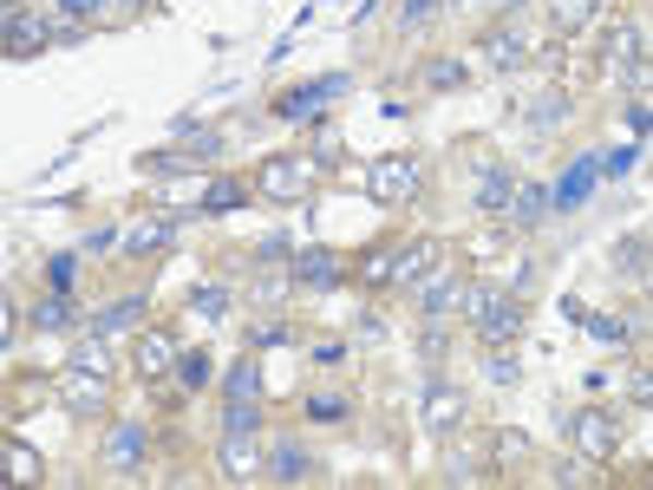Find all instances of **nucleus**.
Returning a JSON list of instances; mask_svg holds the SVG:
<instances>
[{
	"label": "nucleus",
	"mask_w": 653,
	"mask_h": 490,
	"mask_svg": "<svg viewBox=\"0 0 653 490\" xmlns=\"http://www.w3.org/2000/svg\"><path fill=\"white\" fill-rule=\"evenodd\" d=\"M314 360H321V367H340V360H347V347H334V340H321V347H314Z\"/></svg>",
	"instance_id": "3c124183"
},
{
	"label": "nucleus",
	"mask_w": 653,
	"mask_h": 490,
	"mask_svg": "<svg viewBox=\"0 0 653 490\" xmlns=\"http://www.w3.org/2000/svg\"><path fill=\"white\" fill-rule=\"evenodd\" d=\"M549 20H556V33H576L595 20V0H549Z\"/></svg>",
	"instance_id": "473e14b6"
},
{
	"label": "nucleus",
	"mask_w": 653,
	"mask_h": 490,
	"mask_svg": "<svg viewBox=\"0 0 653 490\" xmlns=\"http://www.w3.org/2000/svg\"><path fill=\"white\" fill-rule=\"evenodd\" d=\"M628 124H634V131H653V111H648V105H634V111H628Z\"/></svg>",
	"instance_id": "603ef678"
},
{
	"label": "nucleus",
	"mask_w": 653,
	"mask_h": 490,
	"mask_svg": "<svg viewBox=\"0 0 653 490\" xmlns=\"http://www.w3.org/2000/svg\"><path fill=\"white\" fill-rule=\"evenodd\" d=\"M26 314H33V327H46V334H59V327H78V308H72V295H59V288H52L46 301H33Z\"/></svg>",
	"instance_id": "b1692460"
},
{
	"label": "nucleus",
	"mask_w": 653,
	"mask_h": 490,
	"mask_svg": "<svg viewBox=\"0 0 653 490\" xmlns=\"http://www.w3.org/2000/svg\"><path fill=\"white\" fill-rule=\"evenodd\" d=\"M543 216H549V190H543V183H517V196H510V223L536 229Z\"/></svg>",
	"instance_id": "393cba45"
},
{
	"label": "nucleus",
	"mask_w": 653,
	"mask_h": 490,
	"mask_svg": "<svg viewBox=\"0 0 653 490\" xmlns=\"http://www.w3.org/2000/svg\"><path fill=\"white\" fill-rule=\"evenodd\" d=\"M281 295H288V275H262V282H255V301H262V308H275Z\"/></svg>",
	"instance_id": "79ce46f5"
},
{
	"label": "nucleus",
	"mask_w": 653,
	"mask_h": 490,
	"mask_svg": "<svg viewBox=\"0 0 653 490\" xmlns=\"http://www.w3.org/2000/svg\"><path fill=\"white\" fill-rule=\"evenodd\" d=\"M229 301H235V295H229L222 282H209V288H196V295H190V314H203V321H222V314H229Z\"/></svg>",
	"instance_id": "7c9ffc66"
},
{
	"label": "nucleus",
	"mask_w": 653,
	"mask_h": 490,
	"mask_svg": "<svg viewBox=\"0 0 653 490\" xmlns=\"http://www.w3.org/2000/svg\"><path fill=\"white\" fill-rule=\"evenodd\" d=\"M307 419H314V426H347L353 406H347L340 393H307Z\"/></svg>",
	"instance_id": "c756f323"
},
{
	"label": "nucleus",
	"mask_w": 653,
	"mask_h": 490,
	"mask_svg": "<svg viewBox=\"0 0 653 490\" xmlns=\"http://www.w3.org/2000/svg\"><path fill=\"white\" fill-rule=\"evenodd\" d=\"M602 46H608V65H615V72H628V65L641 59V46H648V39H641V26H634V20H615Z\"/></svg>",
	"instance_id": "412c9836"
},
{
	"label": "nucleus",
	"mask_w": 653,
	"mask_h": 490,
	"mask_svg": "<svg viewBox=\"0 0 653 490\" xmlns=\"http://www.w3.org/2000/svg\"><path fill=\"white\" fill-rule=\"evenodd\" d=\"M144 452H150V426L144 419H111V432H105V471H137Z\"/></svg>",
	"instance_id": "20e7f679"
},
{
	"label": "nucleus",
	"mask_w": 653,
	"mask_h": 490,
	"mask_svg": "<svg viewBox=\"0 0 653 490\" xmlns=\"http://www.w3.org/2000/svg\"><path fill=\"white\" fill-rule=\"evenodd\" d=\"M628 393H634L641 406H653V373H634V380H628Z\"/></svg>",
	"instance_id": "8fccbe9b"
},
{
	"label": "nucleus",
	"mask_w": 653,
	"mask_h": 490,
	"mask_svg": "<svg viewBox=\"0 0 653 490\" xmlns=\"http://www.w3.org/2000/svg\"><path fill=\"white\" fill-rule=\"evenodd\" d=\"M268 478H275V485H307V478H314V458H307L301 445H275V452H268Z\"/></svg>",
	"instance_id": "4be33fe9"
},
{
	"label": "nucleus",
	"mask_w": 653,
	"mask_h": 490,
	"mask_svg": "<svg viewBox=\"0 0 653 490\" xmlns=\"http://www.w3.org/2000/svg\"><path fill=\"white\" fill-rule=\"evenodd\" d=\"M419 354H425V360H438V354H445V334H438V321H425V334H419Z\"/></svg>",
	"instance_id": "09e8293b"
},
{
	"label": "nucleus",
	"mask_w": 653,
	"mask_h": 490,
	"mask_svg": "<svg viewBox=\"0 0 653 490\" xmlns=\"http://www.w3.org/2000/svg\"><path fill=\"white\" fill-rule=\"evenodd\" d=\"M360 282H373V288H386V282H392V255H373V262L360 268Z\"/></svg>",
	"instance_id": "c03bdc74"
},
{
	"label": "nucleus",
	"mask_w": 653,
	"mask_h": 490,
	"mask_svg": "<svg viewBox=\"0 0 653 490\" xmlns=\"http://www.w3.org/2000/svg\"><path fill=\"white\" fill-rule=\"evenodd\" d=\"M484 380H491V386H517V360H510V347H484Z\"/></svg>",
	"instance_id": "72a5a7b5"
},
{
	"label": "nucleus",
	"mask_w": 653,
	"mask_h": 490,
	"mask_svg": "<svg viewBox=\"0 0 653 490\" xmlns=\"http://www.w3.org/2000/svg\"><path fill=\"white\" fill-rule=\"evenodd\" d=\"M648 288H653V262H648Z\"/></svg>",
	"instance_id": "6e6d98bb"
},
{
	"label": "nucleus",
	"mask_w": 653,
	"mask_h": 490,
	"mask_svg": "<svg viewBox=\"0 0 653 490\" xmlns=\"http://www.w3.org/2000/svg\"><path fill=\"white\" fill-rule=\"evenodd\" d=\"M92 334H105V340H137V334H144V295H131V301H111V308H98Z\"/></svg>",
	"instance_id": "9b49d317"
},
{
	"label": "nucleus",
	"mask_w": 653,
	"mask_h": 490,
	"mask_svg": "<svg viewBox=\"0 0 653 490\" xmlns=\"http://www.w3.org/2000/svg\"><path fill=\"white\" fill-rule=\"evenodd\" d=\"M425 79L432 85H464V59H438V65H425Z\"/></svg>",
	"instance_id": "58836bf2"
},
{
	"label": "nucleus",
	"mask_w": 653,
	"mask_h": 490,
	"mask_svg": "<svg viewBox=\"0 0 653 490\" xmlns=\"http://www.w3.org/2000/svg\"><path fill=\"white\" fill-rule=\"evenodd\" d=\"M52 7H59V20H78V26H92V20H98L111 0H52Z\"/></svg>",
	"instance_id": "4c0bfd02"
},
{
	"label": "nucleus",
	"mask_w": 653,
	"mask_h": 490,
	"mask_svg": "<svg viewBox=\"0 0 653 490\" xmlns=\"http://www.w3.org/2000/svg\"><path fill=\"white\" fill-rule=\"evenodd\" d=\"M523 124H530V131H556V124H569V92H543V98H530V105H523Z\"/></svg>",
	"instance_id": "5701e85b"
},
{
	"label": "nucleus",
	"mask_w": 653,
	"mask_h": 490,
	"mask_svg": "<svg viewBox=\"0 0 653 490\" xmlns=\"http://www.w3.org/2000/svg\"><path fill=\"white\" fill-rule=\"evenodd\" d=\"M249 203V190L235 183V177H209V190H203V216H229V210H242Z\"/></svg>",
	"instance_id": "a878e982"
},
{
	"label": "nucleus",
	"mask_w": 653,
	"mask_h": 490,
	"mask_svg": "<svg viewBox=\"0 0 653 490\" xmlns=\"http://www.w3.org/2000/svg\"><path fill=\"white\" fill-rule=\"evenodd\" d=\"M438 7H445V0H406V7H399V26H425Z\"/></svg>",
	"instance_id": "ea45409f"
},
{
	"label": "nucleus",
	"mask_w": 653,
	"mask_h": 490,
	"mask_svg": "<svg viewBox=\"0 0 653 490\" xmlns=\"http://www.w3.org/2000/svg\"><path fill=\"white\" fill-rule=\"evenodd\" d=\"M209 373H216V367H209V354H203V347L177 354V367H170V380H177L183 393H203V386H209Z\"/></svg>",
	"instance_id": "bb28decb"
},
{
	"label": "nucleus",
	"mask_w": 653,
	"mask_h": 490,
	"mask_svg": "<svg viewBox=\"0 0 653 490\" xmlns=\"http://www.w3.org/2000/svg\"><path fill=\"white\" fill-rule=\"evenodd\" d=\"M510 196H517V170H510V164H491L484 183H477V216H510Z\"/></svg>",
	"instance_id": "ddd939ff"
},
{
	"label": "nucleus",
	"mask_w": 653,
	"mask_h": 490,
	"mask_svg": "<svg viewBox=\"0 0 653 490\" xmlns=\"http://www.w3.org/2000/svg\"><path fill=\"white\" fill-rule=\"evenodd\" d=\"M268 268H281V255H288V236H262V249H255Z\"/></svg>",
	"instance_id": "49530a36"
},
{
	"label": "nucleus",
	"mask_w": 653,
	"mask_h": 490,
	"mask_svg": "<svg viewBox=\"0 0 653 490\" xmlns=\"http://www.w3.org/2000/svg\"><path fill=\"white\" fill-rule=\"evenodd\" d=\"M589 334H595L602 347H621V340H628V321H615V314H589Z\"/></svg>",
	"instance_id": "e433bc0d"
},
{
	"label": "nucleus",
	"mask_w": 653,
	"mask_h": 490,
	"mask_svg": "<svg viewBox=\"0 0 653 490\" xmlns=\"http://www.w3.org/2000/svg\"><path fill=\"white\" fill-rule=\"evenodd\" d=\"M549 478H556V485H589V465H582V458H563Z\"/></svg>",
	"instance_id": "a18cd8bd"
},
{
	"label": "nucleus",
	"mask_w": 653,
	"mask_h": 490,
	"mask_svg": "<svg viewBox=\"0 0 653 490\" xmlns=\"http://www.w3.org/2000/svg\"><path fill=\"white\" fill-rule=\"evenodd\" d=\"M458 419H464V399L451 386H425V432L445 439V432H458Z\"/></svg>",
	"instance_id": "4468645a"
},
{
	"label": "nucleus",
	"mask_w": 653,
	"mask_h": 490,
	"mask_svg": "<svg viewBox=\"0 0 653 490\" xmlns=\"http://www.w3.org/2000/svg\"><path fill=\"white\" fill-rule=\"evenodd\" d=\"M131 367H137V380H164V373L177 367V340H170L164 327H144V334L131 340Z\"/></svg>",
	"instance_id": "6e6552de"
},
{
	"label": "nucleus",
	"mask_w": 653,
	"mask_h": 490,
	"mask_svg": "<svg viewBox=\"0 0 653 490\" xmlns=\"http://www.w3.org/2000/svg\"><path fill=\"white\" fill-rule=\"evenodd\" d=\"M294 282H301V288H340V262H334L327 249H301V255H294Z\"/></svg>",
	"instance_id": "a211bd4d"
},
{
	"label": "nucleus",
	"mask_w": 653,
	"mask_h": 490,
	"mask_svg": "<svg viewBox=\"0 0 653 490\" xmlns=\"http://www.w3.org/2000/svg\"><path fill=\"white\" fill-rule=\"evenodd\" d=\"M634 157H641V151H634V144H621V151L602 164V177H608V183H615V177H628V170H634Z\"/></svg>",
	"instance_id": "a19ab883"
},
{
	"label": "nucleus",
	"mask_w": 653,
	"mask_h": 490,
	"mask_svg": "<svg viewBox=\"0 0 653 490\" xmlns=\"http://www.w3.org/2000/svg\"><path fill=\"white\" fill-rule=\"evenodd\" d=\"M222 432H262V399H229L222 406Z\"/></svg>",
	"instance_id": "2f4dec72"
},
{
	"label": "nucleus",
	"mask_w": 653,
	"mask_h": 490,
	"mask_svg": "<svg viewBox=\"0 0 653 490\" xmlns=\"http://www.w3.org/2000/svg\"><path fill=\"white\" fill-rule=\"evenodd\" d=\"M419 183H425L419 157H379V164L366 170V196H373V203H386V210L412 203V196H419Z\"/></svg>",
	"instance_id": "7ed1b4c3"
},
{
	"label": "nucleus",
	"mask_w": 653,
	"mask_h": 490,
	"mask_svg": "<svg viewBox=\"0 0 653 490\" xmlns=\"http://www.w3.org/2000/svg\"><path fill=\"white\" fill-rule=\"evenodd\" d=\"M576 445H582V458H608L615 452V419L608 413H576Z\"/></svg>",
	"instance_id": "dca6fc26"
},
{
	"label": "nucleus",
	"mask_w": 653,
	"mask_h": 490,
	"mask_svg": "<svg viewBox=\"0 0 653 490\" xmlns=\"http://www.w3.org/2000/svg\"><path fill=\"white\" fill-rule=\"evenodd\" d=\"M177 131H183V144H190V164L222 157V131H203V124H190V118H177Z\"/></svg>",
	"instance_id": "cd10ccee"
},
{
	"label": "nucleus",
	"mask_w": 653,
	"mask_h": 490,
	"mask_svg": "<svg viewBox=\"0 0 653 490\" xmlns=\"http://www.w3.org/2000/svg\"><path fill=\"white\" fill-rule=\"evenodd\" d=\"M222 393H229V399H262V367H255V360H235V367L222 373Z\"/></svg>",
	"instance_id": "c85d7f7f"
},
{
	"label": "nucleus",
	"mask_w": 653,
	"mask_h": 490,
	"mask_svg": "<svg viewBox=\"0 0 653 490\" xmlns=\"http://www.w3.org/2000/svg\"><path fill=\"white\" fill-rule=\"evenodd\" d=\"M464 295H471V288H464L458 268H432V275L419 282V314H425V321H445V314L464 308Z\"/></svg>",
	"instance_id": "39448f33"
},
{
	"label": "nucleus",
	"mask_w": 653,
	"mask_h": 490,
	"mask_svg": "<svg viewBox=\"0 0 653 490\" xmlns=\"http://www.w3.org/2000/svg\"><path fill=\"white\" fill-rule=\"evenodd\" d=\"M497 7H504V13H517V7H523V0H497Z\"/></svg>",
	"instance_id": "5fc2aeb1"
},
{
	"label": "nucleus",
	"mask_w": 653,
	"mask_h": 490,
	"mask_svg": "<svg viewBox=\"0 0 653 490\" xmlns=\"http://www.w3.org/2000/svg\"><path fill=\"white\" fill-rule=\"evenodd\" d=\"M262 465H268V452L255 445V432H222V452H216V471H222L229 485H249V478H262Z\"/></svg>",
	"instance_id": "423d86ee"
},
{
	"label": "nucleus",
	"mask_w": 653,
	"mask_h": 490,
	"mask_svg": "<svg viewBox=\"0 0 653 490\" xmlns=\"http://www.w3.org/2000/svg\"><path fill=\"white\" fill-rule=\"evenodd\" d=\"M438 268V242H412L406 255H392V288H419Z\"/></svg>",
	"instance_id": "2eb2a0df"
},
{
	"label": "nucleus",
	"mask_w": 653,
	"mask_h": 490,
	"mask_svg": "<svg viewBox=\"0 0 653 490\" xmlns=\"http://www.w3.org/2000/svg\"><path fill=\"white\" fill-rule=\"evenodd\" d=\"M65 367H72V373H92V380H111V373H118V367H111V340H105V334H85V340L72 347V360H65Z\"/></svg>",
	"instance_id": "6ab92c4d"
},
{
	"label": "nucleus",
	"mask_w": 653,
	"mask_h": 490,
	"mask_svg": "<svg viewBox=\"0 0 653 490\" xmlns=\"http://www.w3.org/2000/svg\"><path fill=\"white\" fill-rule=\"evenodd\" d=\"M7 478H13V485H33V478H39V458H33L20 439H7Z\"/></svg>",
	"instance_id": "f704fd0d"
},
{
	"label": "nucleus",
	"mask_w": 653,
	"mask_h": 490,
	"mask_svg": "<svg viewBox=\"0 0 653 490\" xmlns=\"http://www.w3.org/2000/svg\"><path fill=\"white\" fill-rule=\"evenodd\" d=\"M477 52H484V65H491V72H517V65H523V33H517V26H497Z\"/></svg>",
	"instance_id": "f3484780"
},
{
	"label": "nucleus",
	"mask_w": 653,
	"mask_h": 490,
	"mask_svg": "<svg viewBox=\"0 0 653 490\" xmlns=\"http://www.w3.org/2000/svg\"><path fill=\"white\" fill-rule=\"evenodd\" d=\"M347 92H353L347 72H321V79H307V85H288V92L275 98V118H281V124H307L327 98H347Z\"/></svg>",
	"instance_id": "f03ea898"
},
{
	"label": "nucleus",
	"mask_w": 653,
	"mask_h": 490,
	"mask_svg": "<svg viewBox=\"0 0 653 490\" xmlns=\"http://www.w3.org/2000/svg\"><path fill=\"white\" fill-rule=\"evenodd\" d=\"M464 321H471V334L484 347H510L523 334V301H517V288H471L464 295Z\"/></svg>",
	"instance_id": "f257e3e1"
},
{
	"label": "nucleus",
	"mask_w": 653,
	"mask_h": 490,
	"mask_svg": "<svg viewBox=\"0 0 653 490\" xmlns=\"http://www.w3.org/2000/svg\"><path fill=\"white\" fill-rule=\"evenodd\" d=\"M72 282H78V262H72V255H52V262H46V288L72 295Z\"/></svg>",
	"instance_id": "c9c22d12"
},
{
	"label": "nucleus",
	"mask_w": 653,
	"mask_h": 490,
	"mask_svg": "<svg viewBox=\"0 0 653 490\" xmlns=\"http://www.w3.org/2000/svg\"><path fill=\"white\" fill-rule=\"evenodd\" d=\"M111 7H124V13H137V7H144V0H111Z\"/></svg>",
	"instance_id": "864d4df0"
},
{
	"label": "nucleus",
	"mask_w": 653,
	"mask_h": 490,
	"mask_svg": "<svg viewBox=\"0 0 653 490\" xmlns=\"http://www.w3.org/2000/svg\"><path fill=\"white\" fill-rule=\"evenodd\" d=\"M177 242V223L170 216H137L131 229H124V255H164Z\"/></svg>",
	"instance_id": "f8f14e48"
},
{
	"label": "nucleus",
	"mask_w": 653,
	"mask_h": 490,
	"mask_svg": "<svg viewBox=\"0 0 653 490\" xmlns=\"http://www.w3.org/2000/svg\"><path fill=\"white\" fill-rule=\"evenodd\" d=\"M595 177H602V157H595V151H589V157H576V164H569V177L549 190V216H569V210L595 190Z\"/></svg>",
	"instance_id": "1a4fd4ad"
},
{
	"label": "nucleus",
	"mask_w": 653,
	"mask_h": 490,
	"mask_svg": "<svg viewBox=\"0 0 653 490\" xmlns=\"http://www.w3.org/2000/svg\"><path fill=\"white\" fill-rule=\"evenodd\" d=\"M314 164H321V157H268V164H262V190H268L275 203H294V196L307 190Z\"/></svg>",
	"instance_id": "0eeeda50"
},
{
	"label": "nucleus",
	"mask_w": 653,
	"mask_h": 490,
	"mask_svg": "<svg viewBox=\"0 0 653 490\" xmlns=\"http://www.w3.org/2000/svg\"><path fill=\"white\" fill-rule=\"evenodd\" d=\"M615 255H621V268H628V275H634V268H641V255H648V242H641V236H628V242H621V249H615Z\"/></svg>",
	"instance_id": "de8ad7c7"
},
{
	"label": "nucleus",
	"mask_w": 653,
	"mask_h": 490,
	"mask_svg": "<svg viewBox=\"0 0 653 490\" xmlns=\"http://www.w3.org/2000/svg\"><path fill=\"white\" fill-rule=\"evenodd\" d=\"M65 406H72V413H105V406H111V380L65 373Z\"/></svg>",
	"instance_id": "aec40b11"
},
{
	"label": "nucleus",
	"mask_w": 653,
	"mask_h": 490,
	"mask_svg": "<svg viewBox=\"0 0 653 490\" xmlns=\"http://www.w3.org/2000/svg\"><path fill=\"white\" fill-rule=\"evenodd\" d=\"M249 340H255V347H281V340H288V327H281V321H255V327H249Z\"/></svg>",
	"instance_id": "37998d69"
},
{
	"label": "nucleus",
	"mask_w": 653,
	"mask_h": 490,
	"mask_svg": "<svg viewBox=\"0 0 653 490\" xmlns=\"http://www.w3.org/2000/svg\"><path fill=\"white\" fill-rule=\"evenodd\" d=\"M39 46H59V26H46L33 13H7V59H33Z\"/></svg>",
	"instance_id": "9d476101"
}]
</instances>
